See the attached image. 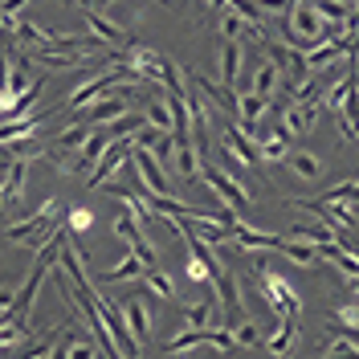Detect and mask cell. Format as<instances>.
Wrapping results in <instances>:
<instances>
[{
  "mask_svg": "<svg viewBox=\"0 0 359 359\" xmlns=\"http://www.w3.org/2000/svg\"><path fill=\"white\" fill-rule=\"evenodd\" d=\"M282 29H286V37L290 41H282V45H290V49H311V45L323 41V33H327V21H318V13H314V4H302V0H294V4H286L282 8Z\"/></svg>",
  "mask_w": 359,
  "mask_h": 359,
  "instance_id": "obj_1",
  "label": "cell"
},
{
  "mask_svg": "<svg viewBox=\"0 0 359 359\" xmlns=\"http://www.w3.org/2000/svg\"><path fill=\"white\" fill-rule=\"evenodd\" d=\"M253 286L262 290V298L269 302V311L278 314V318H298L302 314V298H298V290L282 273H273L266 266H253Z\"/></svg>",
  "mask_w": 359,
  "mask_h": 359,
  "instance_id": "obj_2",
  "label": "cell"
},
{
  "mask_svg": "<svg viewBox=\"0 0 359 359\" xmlns=\"http://www.w3.org/2000/svg\"><path fill=\"white\" fill-rule=\"evenodd\" d=\"M57 212H62V204H57V201H45L33 217L8 224V241H29L33 249H45V241L57 233Z\"/></svg>",
  "mask_w": 359,
  "mask_h": 359,
  "instance_id": "obj_3",
  "label": "cell"
},
{
  "mask_svg": "<svg viewBox=\"0 0 359 359\" xmlns=\"http://www.w3.org/2000/svg\"><path fill=\"white\" fill-rule=\"evenodd\" d=\"M201 180L208 184V188H212V192H217V196H221L224 208H229L233 217L249 208V192H245V188H241V184H237L233 176H229V172L212 168V159H201Z\"/></svg>",
  "mask_w": 359,
  "mask_h": 359,
  "instance_id": "obj_4",
  "label": "cell"
},
{
  "mask_svg": "<svg viewBox=\"0 0 359 359\" xmlns=\"http://www.w3.org/2000/svg\"><path fill=\"white\" fill-rule=\"evenodd\" d=\"M318 111H323V102H294V107H282L278 111V131L286 135V139H298V135H306L318 123Z\"/></svg>",
  "mask_w": 359,
  "mask_h": 359,
  "instance_id": "obj_5",
  "label": "cell"
},
{
  "mask_svg": "<svg viewBox=\"0 0 359 359\" xmlns=\"http://www.w3.org/2000/svg\"><path fill=\"white\" fill-rule=\"evenodd\" d=\"M212 282H217V294H221L229 331H233V327H241V323H245V306H241V286H237V278H233L229 269H221V273H212Z\"/></svg>",
  "mask_w": 359,
  "mask_h": 359,
  "instance_id": "obj_6",
  "label": "cell"
},
{
  "mask_svg": "<svg viewBox=\"0 0 359 359\" xmlns=\"http://www.w3.org/2000/svg\"><path fill=\"white\" fill-rule=\"evenodd\" d=\"M25 168H29V159H13L8 172H4V180H0V212H4V217H8L25 196Z\"/></svg>",
  "mask_w": 359,
  "mask_h": 359,
  "instance_id": "obj_7",
  "label": "cell"
},
{
  "mask_svg": "<svg viewBox=\"0 0 359 359\" xmlns=\"http://www.w3.org/2000/svg\"><path fill=\"white\" fill-rule=\"evenodd\" d=\"M82 21L94 29V37H98V41H107L111 49H127V45H131V41H127V33H123L114 21H107L94 4H82Z\"/></svg>",
  "mask_w": 359,
  "mask_h": 359,
  "instance_id": "obj_8",
  "label": "cell"
},
{
  "mask_svg": "<svg viewBox=\"0 0 359 359\" xmlns=\"http://www.w3.org/2000/svg\"><path fill=\"white\" fill-rule=\"evenodd\" d=\"M127 151H131V143H127V139H118V143H111V147L102 151V159H98V163L90 168V188H102V184H107V180H111L114 172H118V168H123V159H127Z\"/></svg>",
  "mask_w": 359,
  "mask_h": 359,
  "instance_id": "obj_9",
  "label": "cell"
},
{
  "mask_svg": "<svg viewBox=\"0 0 359 359\" xmlns=\"http://www.w3.org/2000/svg\"><path fill=\"white\" fill-rule=\"evenodd\" d=\"M131 156H135V168H139V172H143V180H147L143 188H147L151 196H172L168 172H163V168H159L156 159H151V151H147V147H139V151H131Z\"/></svg>",
  "mask_w": 359,
  "mask_h": 359,
  "instance_id": "obj_10",
  "label": "cell"
},
{
  "mask_svg": "<svg viewBox=\"0 0 359 359\" xmlns=\"http://www.w3.org/2000/svg\"><path fill=\"white\" fill-rule=\"evenodd\" d=\"M147 302L143 298H131L127 306H123V323H127V335H131V343L139 347V343H147V335H151V318H147Z\"/></svg>",
  "mask_w": 359,
  "mask_h": 359,
  "instance_id": "obj_11",
  "label": "cell"
},
{
  "mask_svg": "<svg viewBox=\"0 0 359 359\" xmlns=\"http://www.w3.org/2000/svg\"><path fill=\"white\" fill-rule=\"evenodd\" d=\"M224 147L241 159L245 168H262V151H257V143H253L249 135H241L237 123H229V127H224Z\"/></svg>",
  "mask_w": 359,
  "mask_h": 359,
  "instance_id": "obj_12",
  "label": "cell"
},
{
  "mask_svg": "<svg viewBox=\"0 0 359 359\" xmlns=\"http://www.w3.org/2000/svg\"><path fill=\"white\" fill-rule=\"evenodd\" d=\"M323 102H327L335 114H355V69H347V78L327 90Z\"/></svg>",
  "mask_w": 359,
  "mask_h": 359,
  "instance_id": "obj_13",
  "label": "cell"
},
{
  "mask_svg": "<svg viewBox=\"0 0 359 359\" xmlns=\"http://www.w3.org/2000/svg\"><path fill=\"white\" fill-rule=\"evenodd\" d=\"M351 41H355V33L343 41V37H335V41H323V45H314V53H302L306 57V69H318V66H331V62H339L343 53H351Z\"/></svg>",
  "mask_w": 359,
  "mask_h": 359,
  "instance_id": "obj_14",
  "label": "cell"
},
{
  "mask_svg": "<svg viewBox=\"0 0 359 359\" xmlns=\"http://www.w3.org/2000/svg\"><path fill=\"white\" fill-rule=\"evenodd\" d=\"M229 245H237V249H282L286 241L273 237V233H257V229H249V224H233V241H229Z\"/></svg>",
  "mask_w": 359,
  "mask_h": 359,
  "instance_id": "obj_15",
  "label": "cell"
},
{
  "mask_svg": "<svg viewBox=\"0 0 359 359\" xmlns=\"http://www.w3.org/2000/svg\"><path fill=\"white\" fill-rule=\"evenodd\" d=\"M266 111H269V102H266V98H257L253 90H245V94H237V123L245 127V135L253 131L257 123H262V114H266Z\"/></svg>",
  "mask_w": 359,
  "mask_h": 359,
  "instance_id": "obj_16",
  "label": "cell"
},
{
  "mask_svg": "<svg viewBox=\"0 0 359 359\" xmlns=\"http://www.w3.org/2000/svg\"><path fill=\"white\" fill-rule=\"evenodd\" d=\"M221 86H229V90L241 86V45L237 41H224V49H221Z\"/></svg>",
  "mask_w": 359,
  "mask_h": 359,
  "instance_id": "obj_17",
  "label": "cell"
},
{
  "mask_svg": "<svg viewBox=\"0 0 359 359\" xmlns=\"http://www.w3.org/2000/svg\"><path fill=\"white\" fill-rule=\"evenodd\" d=\"M290 237H294V241H302V245H311V249L331 245V241H335V237H331V229H327V224H318V221H298L290 229Z\"/></svg>",
  "mask_w": 359,
  "mask_h": 359,
  "instance_id": "obj_18",
  "label": "cell"
},
{
  "mask_svg": "<svg viewBox=\"0 0 359 359\" xmlns=\"http://www.w3.org/2000/svg\"><path fill=\"white\" fill-rule=\"evenodd\" d=\"M123 118L127 114V98L123 94H107V98H98L94 107H90V114H86V123L90 127H98V123H107V118Z\"/></svg>",
  "mask_w": 359,
  "mask_h": 359,
  "instance_id": "obj_19",
  "label": "cell"
},
{
  "mask_svg": "<svg viewBox=\"0 0 359 359\" xmlns=\"http://www.w3.org/2000/svg\"><path fill=\"white\" fill-rule=\"evenodd\" d=\"M294 343H298V318H282V327L273 331V339H269L266 347H269V355L286 359L294 351Z\"/></svg>",
  "mask_w": 359,
  "mask_h": 359,
  "instance_id": "obj_20",
  "label": "cell"
},
{
  "mask_svg": "<svg viewBox=\"0 0 359 359\" xmlns=\"http://www.w3.org/2000/svg\"><path fill=\"white\" fill-rule=\"evenodd\" d=\"M286 163H290L294 176L306 180V184H314V180L323 176V163H318V156H311V151H290V156H286Z\"/></svg>",
  "mask_w": 359,
  "mask_h": 359,
  "instance_id": "obj_21",
  "label": "cell"
},
{
  "mask_svg": "<svg viewBox=\"0 0 359 359\" xmlns=\"http://www.w3.org/2000/svg\"><path fill=\"white\" fill-rule=\"evenodd\" d=\"M314 253H318V257H327V262H335V266L343 269V273H347V282H355V273H359V266H355V253H347V249H343V245H335V241H331V245H318Z\"/></svg>",
  "mask_w": 359,
  "mask_h": 359,
  "instance_id": "obj_22",
  "label": "cell"
},
{
  "mask_svg": "<svg viewBox=\"0 0 359 359\" xmlns=\"http://www.w3.org/2000/svg\"><path fill=\"white\" fill-rule=\"evenodd\" d=\"M143 273H147V266H143L135 253H127V257H123V262H114L98 282H127V278H143Z\"/></svg>",
  "mask_w": 359,
  "mask_h": 359,
  "instance_id": "obj_23",
  "label": "cell"
},
{
  "mask_svg": "<svg viewBox=\"0 0 359 359\" xmlns=\"http://www.w3.org/2000/svg\"><path fill=\"white\" fill-rule=\"evenodd\" d=\"M257 151H262V163H273V159H286L290 156V139L282 131H273V135H266L262 143H257Z\"/></svg>",
  "mask_w": 359,
  "mask_h": 359,
  "instance_id": "obj_24",
  "label": "cell"
},
{
  "mask_svg": "<svg viewBox=\"0 0 359 359\" xmlns=\"http://www.w3.org/2000/svg\"><path fill=\"white\" fill-rule=\"evenodd\" d=\"M29 339H33V331H29L25 323L0 318V347H21V343H29Z\"/></svg>",
  "mask_w": 359,
  "mask_h": 359,
  "instance_id": "obj_25",
  "label": "cell"
},
{
  "mask_svg": "<svg viewBox=\"0 0 359 359\" xmlns=\"http://www.w3.org/2000/svg\"><path fill=\"white\" fill-rule=\"evenodd\" d=\"M355 196H359V188H355V180H343V184H335V188H327L323 196H314L318 204H355Z\"/></svg>",
  "mask_w": 359,
  "mask_h": 359,
  "instance_id": "obj_26",
  "label": "cell"
},
{
  "mask_svg": "<svg viewBox=\"0 0 359 359\" xmlns=\"http://www.w3.org/2000/svg\"><path fill=\"white\" fill-rule=\"evenodd\" d=\"M90 139V123L82 118V123H74V127H66V131L57 135V151H74V147H82Z\"/></svg>",
  "mask_w": 359,
  "mask_h": 359,
  "instance_id": "obj_27",
  "label": "cell"
},
{
  "mask_svg": "<svg viewBox=\"0 0 359 359\" xmlns=\"http://www.w3.org/2000/svg\"><path fill=\"white\" fill-rule=\"evenodd\" d=\"M208 314H212V298L188 306V311H184V327H188V331H208Z\"/></svg>",
  "mask_w": 359,
  "mask_h": 359,
  "instance_id": "obj_28",
  "label": "cell"
},
{
  "mask_svg": "<svg viewBox=\"0 0 359 359\" xmlns=\"http://www.w3.org/2000/svg\"><path fill=\"white\" fill-rule=\"evenodd\" d=\"M143 282H147V290H151V294L168 298V302H176V286H172V278H168V273L151 269V273H143Z\"/></svg>",
  "mask_w": 359,
  "mask_h": 359,
  "instance_id": "obj_29",
  "label": "cell"
},
{
  "mask_svg": "<svg viewBox=\"0 0 359 359\" xmlns=\"http://www.w3.org/2000/svg\"><path fill=\"white\" fill-rule=\"evenodd\" d=\"M282 253H286L290 262H298V266H318V253H314L311 245H302V241H286Z\"/></svg>",
  "mask_w": 359,
  "mask_h": 359,
  "instance_id": "obj_30",
  "label": "cell"
},
{
  "mask_svg": "<svg viewBox=\"0 0 359 359\" xmlns=\"http://www.w3.org/2000/svg\"><path fill=\"white\" fill-rule=\"evenodd\" d=\"M151 159H156L159 168H172V159H176V143H172V135H159L156 143H151Z\"/></svg>",
  "mask_w": 359,
  "mask_h": 359,
  "instance_id": "obj_31",
  "label": "cell"
},
{
  "mask_svg": "<svg viewBox=\"0 0 359 359\" xmlns=\"http://www.w3.org/2000/svg\"><path fill=\"white\" fill-rule=\"evenodd\" d=\"M229 335H233V347H257V343H262V335H257V327H253L249 318L241 323V327H233Z\"/></svg>",
  "mask_w": 359,
  "mask_h": 359,
  "instance_id": "obj_32",
  "label": "cell"
},
{
  "mask_svg": "<svg viewBox=\"0 0 359 359\" xmlns=\"http://www.w3.org/2000/svg\"><path fill=\"white\" fill-rule=\"evenodd\" d=\"M314 13H318V21H323V17H331V21H343V17H347V25H351L355 4H314Z\"/></svg>",
  "mask_w": 359,
  "mask_h": 359,
  "instance_id": "obj_33",
  "label": "cell"
},
{
  "mask_svg": "<svg viewBox=\"0 0 359 359\" xmlns=\"http://www.w3.org/2000/svg\"><path fill=\"white\" fill-rule=\"evenodd\" d=\"M66 224H69V233H86L90 224H94V212H90V208H74L66 217Z\"/></svg>",
  "mask_w": 359,
  "mask_h": 359,
  "instance_id": "obj_34",
  "label": "cell"
},
{
  "mask_svg": "<svg viewBox=\"0 0 359 359\" xmlns=\"http://www.w3.org/2000/svg\"><path fill=\"white\" fill-rule=\"evenodd\" d=\"M13 298H17V290H13V286H0V314L13 311Z\"/></svg>",
  "mask_w": 359,
  "mask_h": 359,
  "instance_id": "obj_35",
  "label": "cell"
},
{
  "mask_svg": "<svg viewBox=\"0 0 359 359\" xmlns=\"http://www.w3.org/2000/svg\"><path fill=\"white\" fill-rule=\"evenodd\" d=\"M343 323H347V331H355V302H347V306H343Z\"/></svg>",
  "mask_w": 359,
  "mask_h": 359,
  "instance_id": "obj_36",
  "label": "cell"
},
{
  "mask_svg": "<svg viewBox=\"0 0 359 359\" xmlns=\"http://www.w3.org/2000/svg\"><path fill=\"white\" fill-rule=\"evenodd\" d=\"M323 359H355V347H331V355Z\"/></svg>",
  "mask_w": 359,
  "mask_h": 359,
  "instance_id": "obj_37",
  "label": "cell"
},
{
  "mask_svg": "<svg viewBox=\"0 0 359 359\" xmlns=\"http://www.w3.org/2000/svg\"><path fill=\"white\" fill-rule=\"evenodd\" d=\"M8 57H4V53H0V94H4V90H8Z\"/></svg>",
  "mask_w": 359,
  "mask_h": 359,
  "instance_id": "obj_38",
  "label": "cell"
},
{
  "mask_svg": "<svg viewBox=\"0 0 359 359\" xmlns=\"http://www.w3.org/2000/svg\"><path fill=\"white\" fill-rule=\"evenodd\" d=\"M49 359H69V355H66V335H62L57 343H53V347H49Z\"/></svg>",
  "mask_w": 359,
  "mask_h": 359,
  "instance_id": "obj_39",
  "label": "cell"
},
{
  "mask_svg": "<svg viewBox=\"0 0 359 359\" xmlns=\"http://www.w3.org/2000/svg\"><path fill=\"white\" fill-rule=\"evenodd\" d=\"M41 359H49V355H41Z\"/></svg>",
  "mask_w": 359,
  "mask_h": 359,
  "instance_id": "obj_40",
  "label": "cell"
}]
</instances>
